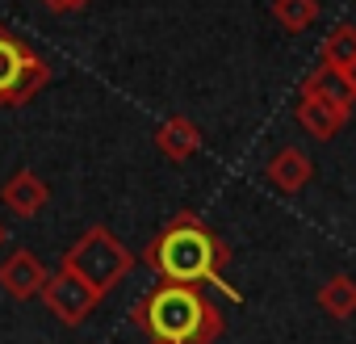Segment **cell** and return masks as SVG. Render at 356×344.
<instances>
[{
  "label": "cell",
  "mask_w": 356,
  "mask_h": 344,
  "mask_svg": "<svg viewBox=\"0 0 356 344\" xmlns=\"http://www.w3.org/2000/svg\"><path fill=\"white\" fill-rule=\"evenodd\" d=\"M273 17L285 34H306L318 22V0H273Z\"/></svg>",
  "instance_id": "cell-13"
},
{
  "label": "cell",
  "mask_w": 356,
  "mask_h": 344,
  "mask_svg": "<svg viewBox=\"0 0 356 344\" xmlns=\"http://www.w3.org/2000/svg\"><path fill=\"white\" fill-rule=\"evenodd\" d=\"M352 59H356V26L339 22V26H331L327 38L318 42V68L331 72V76H339L343 63H352Z\"/></svg>",
  "instance_id": "cell-11"
},
{
  "label": "cell",
  "mask_w": 356,
  "mask_h": 344,
  "mask_svg": "<svg viewBox=\"0 0 356 344\" xmlns=\"http://www.w3.org/2000/svg\"><path fill=\"white\" fill-rule=\"evenodd\" d=\"M63 265H72L92 290L109 294V290L134 269V252H130L105 223H92V227L63 252Z\"/></svg>",
  "instance_id": "cell-3"
},
{
  "label": "cell",
  "mask_w": 356,
  "mask_h": 344,
  "mask_svg": "<svg viewBox=\"0 0 356 344\" xmlns=\"http://www.w3.org/2000/svg\"><path fill=\"white\" fill-rule=\"evenodd\" d=\"M0 202H5L17 219H34V214L51 202V185L38 177V172L22 168V172H13V177L5 181V189H0Z\"/></svg>",
  "instance_id": "cell-8"
},
{
  "label": "cell",
  "mask_w": 356,
  "mask_h": 344,
  "mask_svg": "<svg viewBox=\"0 0 356 344\" xmlns=\"http://www.w3.org/2000/svg\"><path fill=\"white\" fill-rule=\"evenodd\" d=\"M348 122H352V97H348V88L339 84V76L314 68V72L302 80L298 126H302L310 139L327 143V139H335Z\"/></svg>",
  "instance_id": "cell-4"
},
{
  "label": "cell",
  "mask_w": 356,
  "mask_h": 344,
  "mask_svg": "<svg viewBox=\"0 0 356 344\" xmlns=\"http://www.w3.org/2000/svg\"><path fill=\"white\" fill-rule=\"evenodd\" d=\"M47 306H51V315L59 319V323H67V327H76V323H84L88 315H92V306L105 298L101 290H92L72 265H59L55 273H47V286H42V294H38Z\"/></svg>",
  "instance_id": "cell-6"
},
{
  "label": "cell",
  "mask_w": 356,
  "mask_h": 344,
  "mask_svg": "<svg viewBox=\"0 0 356 344\" xmlns=\"http://www.w3.org/2000/svg\"><path fill=\"white\" fill-rule=\"evenodd\" d=\"M130 319L147 336H159L172 344H214L227 331V319L210 302L206 286H176V281H163L159 290L143 294Z\"/></svg>",
  "instance_id": "cell-2"
},
{
  "label": "cell",
  "mask_w": 356,
  "mask_h": 344,
  "mask_svg": "<svg viewBox=\"0 0 356 344\" xmlns=\"http://www.w3.org/2000/svg\"><path fill=\"white\" fill-rule=\"evenodd\" d=\"M231 260V244L193 210L172 214L155 240L143 248V265L159 273V281H176V286H210L222 290L231 302H243V294L222 277Z\"/></svg>",
  "instance_id": "cell-1"
},
{
  "label": "cell",
  "mask_w": 356,
  "mask_h": 344,
  "mask_svg": "<svg viewBox=\"0 0 356 344\" xmlns=\"http://www.w3.org/2000/svg\"><path fill=\"white\" fill-rule=\"evenodd\" d=\"M47 84H51L47 59H42L26 38H17L13 30L0 26V109L26 105V101L38 97Z\"/></svg>",
  "instance_id": "cell-5"
},
{
  "label": "cell",
  "mask_w": 356,
  "mask_h": 344,
  "mask_svg": "<svg viewBox=\"0 0 356 344\" xmlns=\"http://www.w3.org/2000/svg\"><path fill=\"white\" fill-rule=\"evenodd\" d=\"M339 84H343V88H348V97L356 101V59H352V63H343V72H339Z\"/></svg>",
  "instance_id": "cell-14"
},
{
  "label": "cell",
  "mask_w": 356,
  "mask_h": 344,
  "mask_svg": "<svg viewBox=\"0 0 356 344\" xmlns=\"http://www.w3.org/2000/svg\"><path fill=\"white\" fill-rule=\"evenodd\" d=\"M268 181L281 194H302L314 181V164H310V155L302 147H281L273 155V164H268Z\"/></svg>",
  "instance_id": "cell-10"
},
{
  "label": "cell",
  "mask_w": 356,
  "mask_h": 344,
  "mask_svg": "<svg viewBox=\"0 0 356 344\" xmlns=\"http://www.w3.org/2000/svg\"><path fill=\"white\" fill-rule=\"evenodd\" d=\"M151 344H172V340H159V336H151Z\"/></svg>",
  "instance_id": "cell-16"
},
{
  "label": "cell",
  "mask_w": 356,
  "mask_h": 344,
  "mask_svg": "<svg viewBox=\"0 0 356 344\" xmlns=\"http://www.w3.org/2000/svg\"><path fill=\"white\" fill-rule=\"evenodd\" d=\"M88 0H51L47 9H55V13H72V9H84Z\"/></svg>",
  "instance_id": "cell-15"
},
{
  "label": "cell",
  "mask_w": 356,
  "mask_h": 344,
  "mask_svg": "<svg viewBox=\"0 0 356 344\" xmlns=\"http://www.w3.org/2000/svg\"><path fill=\"white\" fill-rule=\"evenodd\" d=\"M42 5H51V0H42Z\"/></svg>",
  "instance_id": "cell-18"
},
{
  "label": "cell",
  "mask_w": 356,
  "mask_h": 344,
  "mask_svg": "<svg viewBox=\"0 0 356 344\" xmlns=\"http://www.w3.org/2000/svg\"><path fill=\"white\" fill-rule=\"evenodd\" d=\"M155 147H159V155H163V159L185 164L189 155H197V151H202V130H197V122H193V118L172 114V118H163V122H159V130H155Z\"/></svg>",
  "instance_id": "cell-9"
},
{
  "label": "cell",
  "mask_w": 356,
  "mask_h": 344,
  "mask_svg": "<svg viewBox=\"0 0 356 344\" xmlns=\"http://www.w3.org/2000/svg\"><path fill=\"white\" fill-rule=\"evenodd\" d=\"M318 306L331 315V319H352L356 315V277H348V273H335V277H327L323 281V290H318Z\"/></svg>",
  "instance_id": "cell-12"
},
{
  "label": "cell",
  "mask_w": 356,
  "mask_h": 344,
  "mask_svg": "<svg viewBox=\"0 0 356 344\" xmlns=\"http://www.w3.org/2000/svg\"><path fill=\"white\" fill-rule=\"evenodd\" d=\"M0 244H5V223H0Z\"/></svg>",
  "instance_id": "cell-17"
},
{
  "label": "cell",
  "mask_w": 356,
  "mask_h": 344,
  "mask_svg": "<svg viewBox=\"0 0 356 344\" xmlns=\"http://www.w3.org/2000/svg\"><path fill=\"white\" fill-rule=\"evenodd\" d=\"M42 286H47V265L30 248H17L13 256H5V265H0V290L9 298L30 302V298L42 294Z\"/></svg>",
  "instance_id": "cell-7"
}]
</instances>
